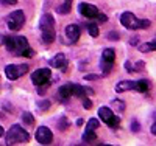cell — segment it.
<instances>
[{
    "mask_svg": "<svg viewBox=\"0 0 156 146\" xmlns=\"http://www.w3.org/2000/svg\"><path fill=\"white\" fill-rule=\"evenodd\" d=\"M6 50L9 53H12L14 56H22L23 51L27 50L30 45H28V41L25 36H12V37H5V44Z\"/></svg>",
    "mask_w": 156,
    "mask_h": 146,
    "instance_id": "6da1fadb",
    "label": "cell"
},
{
    "mask_svg": "<svg viewBox=\"0 0 156 146\" xmlns=\"http://www.w3.org/2000/svg\"><path fill=\"white\" fill-rule=\"evenodd\" d=\"M120 23L125 26L126 30H142V28H148V26H150V20L139 19V17H136L133 12H129V11L122 12Z\"/></svg>",
    "mask_w": 156,
    "mask_h": 146,
    "instance_id": "7a4b0ae2",
    "label": "cell"
},
{
    "mask_svg": "<svg viewBox=\"0 0 156 146\" xmlns=\"http://www.w3.org/2000/svg\"><path fill=\"white\" fill-rule=\"evenodd\" d=\"M30 140V135L28 132L22 129L19 124H14L11 126V129L8 131L6 134V143L8 144H19V143H27Z\"/></svg>",
    "mask_w": 156,
    "mask_h": 146,
    "instance_id": "3957f363",
    "label": "cell"
},
{
    "mask_svg": "<svg viewBox=\"0 0 156 146\" xmlns=\"http://www.w3.org/2000/svg\"><path fill=\"white\" fill-rule=\"evenodd\" d=\"M50 76H51V72L50 69H37L31 73V83L37 87H44V86H48V81H50Z\"/></svg>",
    "mask_w": 156,
    "mask_h": 146,
    "instance_id": "277c9868",
    "label": "cell"
},
{
    "mask_svg": "<svg viewBox=\"0 0 156 146\" xmlns=\"http://www.w3.org/2000/svg\"><path fill=\"white\" fill-rule=\"evenodd\" d=\"M28 72V65L27 64H22V65H14V64H9L5 67V75L9 81H16L17 78H20L22 75H25Z\"/></svg>",
    "mask_w": 156,
    "mask_h": 146,
    "instance_id": "5b68a950",
    "label": "cell"
},
{
    "mask_svg": "<svg viewBox=\"0 0 156 146\" xmlns=\"http://www.w3.org/2000/svg\"><path fill=\"white\" fill-rule=\"evenodd\" d=\"M98 117L101 118V121L106 123L109 127H119V124H120V118L115 117L109 107H100L98 109Z\"/></svg>",
    "mask_w": 156,
    "mask_h": 146,
    "instance_id": "8992f818",
    "label": "cell"
},
{
    "mask_svg": "<svg viewBox=\"0 0 156 146\" xmlns=\"http://www.w3.org/2000/svg\"><path fill=\"white\" fill-rule=\"evenodd\" d=\"M23 23H25V14H23V11H20V9L12 11L11 14L8 16V28L12 30V31L20 30Z\"/></svg>",
    "mask_w": 156,
    "mask_h": 146,
    "instance_id": "52a82bcc",
    "label": "cell"
},
{
    "mask_svg": "<svg viewBox=\"0 0 156 146\" xmlns=\"http://www.w3.org/2000/svg\"><path fill=\"white\" fill-rule=\"evenodd\" d=\"M36 140L41 143V144H50L53 141V134L51 131L45 126H39L37 131H36Z\"/></svg>",
    "mask_w": 156,
    "mask_h": 146,
    "instance_id": "ba28073f",
    "label": "cell"
},
{
    "mask_svg": "<svg viewBox=\"0 0 156 146\" xmlns=\"http://www.w3.org/2000/svg\"><path fill=\"white\" fill-rule=\"evenodd\" d=\"M78 11H80V14L86 19H95L97 14H98V9L97 6L90 5V3H80V6H78Z\"/></svg>",
    "mask_w": 156,
    "mask_h": 146,
    "instance_id": "9c48e42d",
    "label": "cell"
},
{
    "mask_svg": "<svg viewBox=\"0 0 156 146\" xmlns=\"http://www.w3.org/2000/svg\"><path fill=\"white\" fill-rule=\"evenodd\" d=\"M80 34H81V31H80V26L78 25L70 23V25L66 26V36H67V39L72 44H75L78 39H80Z\"/></svg>",
    "mask_w": 156,
    "mask_h": 146,
    "instance_id": "30bf717a",
    "label": "cell"
},
{
    "mask_svg": "<svg viewBox=\"0 0 156 146\" xmlns=\"http://www.w3.org/2000/svg\"><path fill=\"white\" fill-rule=\"evenodd\" d=\"M50 65L55 69H61V70H66L67 67V58L62 55V53H58V55H55V58L50 59Z\"/></svg>",
    "mask_w": 156,
    "mask_h": 146,
    "instance_id": "8fae6325",
    "label": "cell"
},
{
    "mask_svg": "<svg viewBox=\"0 0 156 146\" xmlns=\"http://www.w3.org/2000/svg\"><path fill=\"white\" fill-rule=\"evenodd\" d=\"M70 97H72V92H70V86H69V84L59 87L58 93H56V98H58L59 103H67Z\"/></svg>",
    "mask_w": 156,
    "mask_h": 146,
    "instance_id": "7c38bea8",
    "label": "cell"
},
{
    "mask_svg": "<svg viewBox=\"0 0 156 146\" xmlns=\"http://www.w3.org/2000/svg\"><path fill=\"white\" fill-rule=\"evenodd\" d=\"M53 26H55V20H53V17H51L50 14L42 16L41 22H39V28H41V31H42V30H48V28H53Z\"/></svg>",
    "mask_w": 156,
    "mask_h": 146,
    "instance_id": "4fadbf2b",
    "label": "cell"
},
{
    "mask_svg": "<svg viewBox=\"0 0 156 146\" xmlns=\"http://www.w3.org/2000/svg\"><path fill=\"white\" fill-rule=\"evenodd\" d=\"M55 39H56V33L53 28H48V30H42V42L44 44H51V42H55Z\"/></svg>",
    "mask_w": 156,
    "mask_h": 146,
    "instance_id": "5bb4252c",
    "label": "cell"
},
{
    "mask_svg": "<svg viewBox=\"0 0 156 146\" xmlns=\"http://www.w3.org/2000/svg\"><path fill=\"white\" fill-rule=\"evenodd\" d=\"M114 59H115V50L114 48H105L101 53V61L103 62H109V64H114Z\"/></svg>",
    "mask_w": 156,
    "mask_h": 146,
    "instance_id": "9a60e30c",
    "label": "cell"
},
{
    "mask_svg": "<svg viewBox=\"0 0 156 146\" xmlns=\"http://www.w3.org/2000/svg\"><path fill=\"white\" fill-rule=\"evenodd\" d=\"M133 90L140 92V93H145L148 90V83L147 79H139V81H133Z\"/></svg>",
    "mask_w": 156,
    "mask_h": 146,
    "instance_id": "2e32d148",
    "label": "cell"
},
{
    "mask_svg": "<svg viewBox=\"0 0 156 146\" xmlns=\"http://www.w3.org/2000/svg\"><path fill=\"white\" fill-rule=\"evenodd\" d=\"M128 90H133V81H120V83H117L115 92L122 93V92H128Z\"/></svg>",
    "mask_w": 156,
    "mask_h": 146,
    "instance_id": "e0dca14e",
    "label": "cell"
},
{
    "mask_svg": "<svg viewBox=\"0 0 156 146\" xmlns=\"http://www.w3.org/2000/svg\"><path fill=\"white\" fill-rule=\"evenodd\" d=\"M69 86H70V92H72V95L80 97V98L86 97V93H84V87L78 86V84H69Z\"/></svg>",
    "mask_w": 156,
    "mask_h": 146,
    "instance_id": "ac0fdd59",
    "label": "cell"
},
{
    "mask_svg": "<svg viewBox=\"0 0 156 146\" xmlns=\"http://www.w3.org/2000/svg\"><path fill=\"white\" fill-rule=\"evenodd\" d=\"M98 126H100V123H98V120H97V118H90V120L87 121V124H86V129H84V131L95 132V131L98 129Z\"/></svg>",
    "mask_w": 156,
    "mask_h": 146,
    "instance_id": "d6986e66",
    "label": "cell"
},
{
    "mask_svg": "<svg viewBox=\"0 0 156 146\" xmlns=\"http://www.w3.org/2000/svg\"><path fill=\"white\" fill-rule=\"evenodd\" d=\"M97 140V134L95 132H90V131H84V134H83V141L84 143H92Z\"/></svg>",
    "mask_w": 156,
    "mask_h": 146,
    "instance_id": "ffe728a7",
    "label": "cell"
},
{
    "mask_svg": "<svg viewBox=\"0 0 156 146\" xmlns=\"http://www.w3.org/2000/svg\"><path fill=\"white\" fill-rule=\"evenodd\" d=\"M87 33L92 36V37H97V36L100 34V30H98L97 23H89V25H87Z\"/></svg>",
    "mask_w": 156,
    "mask_h": 146,
    "instance_id": "44dd1931",
    "label": "cell"
},
{
    "mask_svg": "<svg viewBox=\"0 0 156 146\" xmlns=\"http://www.w3.org/2000/svg\"><path fill=\"white\" fill-rule=\"evenodd\" d=\"M70 6H72L70 2H64L62 5H59V6L56 8V11L59 12V14H67V12L70 11Z\"/></svg>",
    "mask_w": 156,
    "mask_h": 146,
    "instance_id": "7402d4cb",
    "label": "cell"
},
{
    "mask_svg": "<svg viewBox=\"0 0 156 146\" xmlns=\"http://www.w3.org/2000/svg\"><path fill=\"white\" fill-rule=\"evenodd\" d=\"M139 50H140L142 53L153 51V50H156V45H154V42H147V44H142V45H139Z\"/></svg>",
    "mask_w": 156,
    "mask_h": 146,
    "instance_id": "603a6c76",
    "label": "cell"
},
{
    "mask_svg": "<svg viewBox=\"0 0 156 146\" xmlns=\"http://www.w3.org/2000/svg\"><path fill=\"white\" fill-rule=\"evenodd\" d=\"M22 120H23V123H25V124H28V126L34 124V117H33L30 112H23V115H22Z\"/></svg>",
    "mask_w": 156,
    "mask_h": 146,
    "instance_id": "cb8c5ba5",
    "label": "cell"
},
{
    "mask_svg": "<svg viewBox=\"0 0 156 146\" xmlns=\"http://www.w3.org/2000/svg\"><path fill=\"white\" fill-rule=\"evenodd\" d=\"M112 107L117 109L119 112H122V110H125V103L123 101H119V100H114L112 101Z\"/></svg>",
    "mask_w": 156,
    "mask_h": 146,
    "instance_id": "d4e9b609",
    "label": "cell"
},
{
    "mask_svg": "<svg viewBox=\"0 0 156 146\" xmlns=\"http://www.w3.org/2000/svg\"><path fill=\"white\" fill-rule=\"evenodd\" d=\"M83 107L84 109H92V101L86 97H83Z\"/></svg>",
    "mask_w": 156,
    "mask_h": 146,
    "instance_id": "484cf974",
    "label": "cell"
},
{
    "mask_svg": "<svg viewBox=\"0 0 156 146\" xmlns=\"http://www.w3.org/2000/svg\"><path fill=\"white\" fill-rule=\"evenodd\" d=\"M48 107H50V101H41V103H39V109H41V110H45Z\"/></svg>",
    "mask_w": 156,
    "mask_h": 146,
    "instance_id": "4316f807",
    "label": "cell"
},
{
    "mask_svg": "<svg viewBox=\"0 0 156 146\" xmlns=\"http://www.w3.org/2000/svg\"><path fill=\"white\" fill-rule=\"evenodd\" d=\"M33 55H34V51H33V50L28 47L27 50L23 51V55H22V56H25V58H33Z\"/></svg>",
    "mask_w": 156,
    "mask_h": 146,
    "instance_id": "83f0119b",
    "label": "cell"
},
{
    "mask_svg": "<svg viewBox=\"0 0 156 146\" xmlns=\"http://www.w3.org/2000/svg\"><path fill=\"white\" fill-rule=\"evenodd\" d=\"M131 129H133L134 132H139V123H137L136 120H133V121H131Z\"/></svg>",
    "mask_w": 156,
    "mask_h": 146,
    "instance_id": "f1b7e54d",
    "label": "cell"
},
{
    "mask_svg": "<svg viewBox=\"0 0 156 146\" xmlns=\"http://www.w3.org/2000/svg\"><path fill=\"white\" fill-rule=\"evenodd\" d=\"M97 17H98V22H101V23L108 20V17H106L105 14H101V12H98V14H97Z\"/></svg>",
    "mask_w": 156,
    "mask_h": 146,
    "instance_id": "f546056e",
    "label": "cell"
},
{
    "mask_svg": "<svg viewBox=\"0 0 156 146\" xmlns=\"http://www.w3.org/2000/svg\"><path fill=\"white\" fill-rule=\"evenodd\" d=\"M84 79H87V81H95V79H98V76L97 75H86Z\"/></svg>",
    "mask_w": 156,
    "mask_h": 146,
    "instance_id": "4dcf8cb0",
    "label": "cell"
},
{
    "mask_svg": "<svg viewBox=\"0 0 156 146\" xmlns=\"http://www.w3.org/2000/svg\"><path fill=\"white\" fill-rule=\"evenodd\" d=\"M0 2H2L3 5H16L17 0H0Z\"/></svg>",
    "mask_w": 156,
    "mask_h": 146,
    "instance_id": "1f68e13d",
    "label": "cell"
},
{
    "mask_svg": "<svg viewBox=\"0 0 156 146\" xmlns=\"http://www.w3.org/2000/svg\"><path fill=\"white\" fill-rule=\"evenodd\" d=\"M84 93H86V97H87V95L90 97V95H94V90L90 89V87H84Z\"/></svg>",
    "mask_w": 156,
    "mask_h": 146,
    "instance_id": "d6a6232c",
    "label": "cell"
},
{
    "mask_svg": "<svg viewBox=\"0 0 156 146\" xmlns=\"http://www.w3.org/2000/svg\"><path fill=\"white\" fill-rule=\"evenodd\" d=\"M108 37H109V39H114V41H117V39H119V34H117V33H109Z\"/></svg>",
    "mask_w": 156,
    "mask_h": 146,
    "instance_id": "836d02e7",
    "label": "cell"
},
{
    "mask_svg": "<svg viewBox=\"0 0 156 146\" xmlns=\"http://www.w3.org/2000/svg\"><path fill=\"white\" fill-rule=\"evenodd\" d=\"M151 134H153V135H156V123L151 126Z\"/></svg>",
    "mask_w": 156,
    "mask_h": 146,
    "instance_id": "e575fe53",
    "label": "cell"
},
{
    "mask_svg": "<svg viewBox=\"0 0 156 146\" xmlns=\"http://www.w3.org/2000/svg\"><path fill=\"white\" fill-rule=\"evenodd\" d=\"M3 44H5V36L0 34V45H3Z\"/></svg>",
    "mask_w": 156,
    "mask_h": 146,
    "instance_id": "d590c367",
    "label": "cell"
},
{
    "mask_svg": "<svg viewBox=\"0 0 156 146\" xmlns=\"http://www.w3.org/2000/svg\"><path fill=\"white\" fill-rule=\"evenodd\" d=\"M129 44H131V45H136V44H137V39H131V41H129Z\"/></svg>",
    "mask_w": 156,
    "mask_h": 146,
    "instance_id": "8d00e7d4",
    "label": "cell"
},
{
    "mask_svg": "<svg viewBox=\"0 0 156 146\" xmlns=\"http://www.w3.org/2000/svg\"><path fill=\"white\" fill-rule=\"evenodd\" d=\"M3 134H5V129L0 126V137H3Z\"/></svg>",
    "mask_w": 156,
    "mask_h": 146,
    "instance_id": "74e56055",
    "label": "cell"
},
{
    "mask_svg": "<svg viewBox=\"0 0 156 146\" xmlns=\"http://www.w3.org/2000/svg\"><path fill=\"white\" fill-rule=\"evenodd\" d=\"M76 124H78V126H81V124H83V120H81V118H80V120H76Z\"/></svg>",
    "mask_w": 156,
    "mask_h": 146,
    "instance_id": "f35d334b",
    "label": "cell"
},
{
    "mask_svg": "<svg viewBox=\"0 0 156 146\" xmlns=\"http://www.w3.org/2000/svg\"><path fill=\"white\" fill-rule=\"evenodd\" d=\"M64 2H70V3H72V0H64Z\"/></svg>",
    "mask_w": 156,
    "mask_h": 146,
    "instance_id": "ab89813d",
    "label": "cell"
},
{
    "mask_svg": "<svg viewBox=\"0 0 156 146\" xmlns=\"http://www.w3.org/2000/svg\"><path fill=\"white\" fill-rule=\"evenodd\" d=\"M153 42H154V45H156V41H153Z\"/></svg>",
    "mask_w": 156,
    "mask_h": 146,
    "instance_id": "60d3db41",
    "label": "cell"
}]
</instances>
